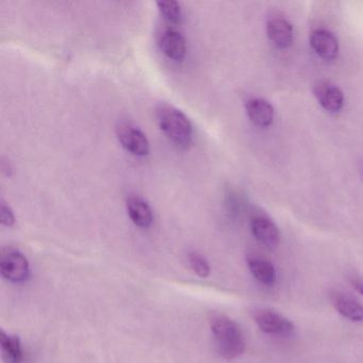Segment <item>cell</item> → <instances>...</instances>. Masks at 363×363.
<instances>
[{
	"label": "cell",
	"mask_w": 363,
	"mask_h": 363,
	"mask_svg": "<svg viewBox=\"0 0 363 363\" xmlns=\"http://www.w3.org/2000/svg\"><path fill=\"white\" fill-rule=\"evenodd\" d=\"M267 33L277 48H288L293 43V27L284 18H272L267 22Z\"/></svg>",
	"instance_id": "8fae6325"
},
{
	"label": "cell",
	"mask_w": 363,
	"mask_h": 363,
	"mask_svg": "<svg viewBox=\"0 0 363 363\" xmlns=\"http://www.w3.org/2000/svg\"><path fill=\"white\" fill-rule=\"evenodd\" d=\"M208 320L220 356L226 360L241 356L245 350V340L239 325L218 312L210 313Z\"/></svg>",
	"instance_id": "6da1fadb"
},
{
	"label": "cell",
	"mask_w": 363,
	"mask_h": 363,
	"mask_svg": "<svg viewBox=\"0 0 363 363\" xmlns=\"http://www.w3.org/2000/svg\"><path fill=\"white\" fill-rule=\"evenodd\" d=\"M189 263H190L192 271L201 278H207L211 273V267L207 259L197 252H192L188 256Z\"/></svg>",
	"instance_id": "e0dca14e"
},
{
	"label": "cell",
	"mask_w": 363,
	"mask_h": 363,
	"mask_svg": "<svg viewBox=\"0 0 363 363\" xmlns=\"http://www.w3.org/2000/svg\"><path fill=\"white\" fill-rule=\"evenodd\" d=\"M246 113L250 120L258 127L271 126L275 116L273 106L261 99L248 101L246 104Z\"/></svg>",
	"instance_id": "7c38bea8"
},
{
	"label": "cell",
	"mask_w": 363,
	"mask_h": 363,
	"mask_svg": "<svg viewBox=\"0 0 363 363\" xmlns=\"http://www.w3.org/2000/svg\"><path fill=\"white\" fill-rule=\"evenodd\" d=\"M314 95L320 105L330 113H337L344 106V95L341 89L330 82H320L314 86Z\"/></svg>",
	"instance_id": "52a82bcc"
},
{
	"label": "cell",
	"mask_w": 363,
	"mask_h": 363,
	"mask_svg": "<svg viewBox=\"0 0 363 363\" xmlns=\"http://www.w3.org/2000/svg\"><path fill=\"white\" fill-rule=\"evenodd\" d=\"M252 235L259 243L269 250H274L279 245L281 235L278 227L264 216H256L250 222Z\"/></svg>",
	"instance_id": "8992f818"
},
{
	"label": "cell",
	"mask_w": 363,
	"mask_h": 363,
	"mask_svg": "<svg viewBox=\"0 0 363 363\" xmlns=\"http://www.w3.org/2000/svg\"><path fill=\"white\" fill-rule=\"evenodd\" d=\"M310 45L318 57L326 61L333 60L339 52L337 38L325 29H316L310 35Z\"/></svg>",
	"instance_id": "ba28073f"
},
{
	"label": "cell",
	"mask_w": 363,
	"mask_h": 363,
	"mask_svg": "<svg viewBox=\"0 0 363 363\" xmlns=\"http://www.w3.org/2000/svg\"><path fill=\"white\" fill-rule=\"evenodd\" d=\"M127 211L133 224L140 228H148L152 224V211L147 201L140 196H130L127 199Z\"/></svg>",
	"instance_id": "5bb4252c"
},
{
	"label": "cell",
	"mask_w": 363,
	"mask_h": 363,
	"mask_svg": "<svg viewBox=\"0 0 363 363\" xmlns=\"http://www.w3.org/2000/svg\"><path fill=\"white\" fill-rule=\"evenodd\" d=\"M350 282L352 288H354V290L363 296V279H361L359 276L350 275Z\"/></svg>",
	"instance_id": "d6986e66"
},
{
	"label": "cell",
	"mask_w": 363,
	"mask_h": 363,
	"mask_svg": "<svg viewBox=\"0 0 363 363\" xmlns=\"http://www.w3.org/2000/svg\"><path fill=\"white\" fill-rule=\"evenodd\" d=\"M255 322L260 330L267 335H291L294 326L288 318L272 310H260L255 314Z\"/></svg>",
	"instance_id": "5b68a950"
},
{
	"label": "cell",
	"mask_w": 363,
	"mask_h": 363,
	"mask_svg": "<svg viewBox=\"0 0 363 363\" xmlns=\"http://www.w3.org/2000/svg\"><path fill=\"white\" fill-rule=\"evenodd\" d=\"M157 122L169 141L180 148L190 145L193 138V126L184 112L169 105L157 109Z\"/></svg>",
	"instance_id": "7a4b0ae2"
},
{
	"label": "cell",
	"mask_w": 363,
	"mask_h": 363,
	"mask_svg": "<svg viewBox=\"0 0 363 363\" xmlns=\"http://www.w3.org/2000/svg\"><path fill=\"white\" fill-rule=\"evenodd\" d=\"M0 346H1V354L6 363H23L24 352H23L20 337L1 330Z\"/></svg>",
	"instance_id": "9a60e30c"
},
{
	"label": "cell",
	"mask_w": 363,
	"mask_h": 363,
	"mask_svg": "<svg viewBox=\"0 0 363 363\" xmlns=\"http://www.w3.org/2000/svg\"><path fill=\"white\" fill-rule=\"evenodd\" d=\"M0 273L14 284L24 282L30 274L28 259L16 248L4 247L0 255Z\"/></svg>",
	"instance_id": "3957f363"
},
{
	"label": "cell",
	"mask_w": 363,
	"mask_h": 363,
	"mask_svg": "<svg viewBox=\"0 0 363 363\" xmlns=\"http://www.w3.org/2000/svg\"><path fill=\"white\" fill-rule=\"evenodd\" d=\"M118 139L127 152L135 156L145 157L150 154V145L143 131L129 124L118 127Z\"/></svg>",
	"instance_id": "277c9868"
},
{
	"label": "cell",
	"mask_w": 363,
	"mask_h": 363,
	"mask_svg": "<svg viewBox=\"0 0 363 363\" xmlns=\"http://www.w3.org/2000/svg\"><path fill=\"white\" fill-rule=\"evenodd\" d=\"M0 220L6 227H12L16 224V216L11 207L4 199L0 201Z\"/></svg>",
	"instance_id": "ac0fdd59"
},
{
	"label": "cell",
	"mask_w": 363,
	"mask_h": 363,
	"mask_svg": "<svg viewBox=\"0 0 363 363\" xmlns=\"http://www.w3.org/2000/svg\"><path fill=\"white\" fill-rule=\"evenodd\" d=\"M159 11L169 23H178L182 20V12L179 4L175 0H165L157 3Z\"/></svg>",
	"instance_id": "2e32d148"
},
{
	"label": "cell",
	"mask_w": 363,
	"mask_h": 363,
	"mask_svg": "<svg viewBox=\"0 0 363 363\" xmlns=\"http://www.w3.org/2000/svg\"><path fill=\"white\" fill-rule=\"evenodd\" d=\"M163 54L174 61H182L186 54V39L182 33L174 29L163 33L160 40Z\"/></svg>",
	"instance_id": "30bf717a"
},
{
	"label": "cell",
	"mask_w": 363,
	"mask_h": 363,
	"mask_svg": "<svg viewBox=\"0 0 363 363\" xmlns=\"http://www.w3.org/2000/svg\"><path fill=\"white\" fill-rule=\"evenodd\" d=\"M247 265L250 273L260 284L271 286L276 281V271L271 261L258 255L247 257Z\"/></svg>",
	"instance_id": "4fadbf2b"
},
{
	"label": "cell",
	"mask_w": 363,
	"mask_h": 363,
	"mask_svg": "<svg viewBox=\"0 0 363 363\" xmlns=\"http://www.w3.org/2000/svg\"><path fill=\"white\" fill-rule=\"evenodd\" d=\"M330 299L335 310L342 316L352 322H363V305L357 299L337 291L331 293Z\"/></svg>",
	"instance_id": "9c48e42d"
}]
</instances>
